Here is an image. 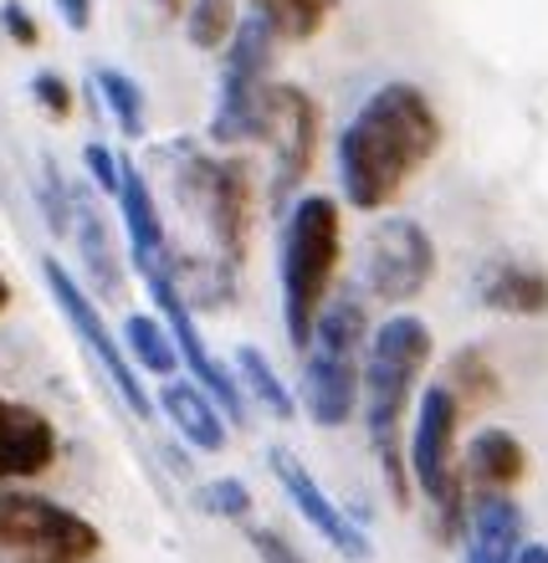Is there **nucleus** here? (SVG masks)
<instances>
[{"mask_svg": "<svg viewBox=\"0 0 548 563\" xmlns=\"http://www.w3.org/2000/svg\"><path fill=\"white\" fill-rule=\"evenodd\" d=\"M441 148V113L415 82L374 88L339 134V190L364 216L401 200L405 179Z\"/></svg>", "mask_w": 548, "mask_h": 563, "instance_id": "1", "label": "nucleus"}, {"mask_svg": "<svg viewBox=\"0 0 548 563\" xmlns=\"http://www.w3.org/2000/svg\"><path fill=\"white\" fill-rule=\"evenodd\" d=\"M430 354H436V339H430V323L415 318V312H390L385 323L370 333V349H364V426H370V451L374 466L385 476L390 503L410 507L415 482H410V456H405V416H410L415 385L426 374Z\"/></svg>", "mask_w": 548, "mask_h": 563, "instance_id": "2", "label": "nucleus"}, {"mask_svg": "<svg viewBox=\"0 0 548 563\" xmlns=\"http://www.w3.org/2000/svg\"><path fill=\"white\" fill-rule=\"evenodd\" d=\"M282 328L293 349H308L313 323L328 302V287L339 277L343 262V216L333 195H303L293 200V210L282 216Z\"/></svg>", "mask_w": 548, "mask_h": 563, "instance_id": "3", "label": "nucleus"}, {"mask_svg": "<svg viewBox=\"0 0 548 563\" xmlns=\"http://www.w3.org/2000/svg\"><path fill=\"white\" fill-rule=\"evenodd\" d=\"M364 349H370V308L354 287H343L324 302L308 339V364H303V389L297 405L308 410L318 430L349 426L364 395Z\"/></svg>", "mask_w": 548, "mask_h": 563, "instance_id": "4", "label": "nucleus"}, {"mask_svg": "<svg viewBox=\"0 0 548 563\" xmlns=\"http://www.w3.org/2000/svg\"><path fill=\"white\" fill-rule=\"evenodd\" d=\"M457 426L461 405L446 385H426L420 405H415V426L405 435V456H410V482L420 487V497L430 503V528L441 543L467 538V472L457 466Z\"/></svg>", "mask_w": 548, "mask_h": 563, "instance_id": "5", "label": "nucleus"}, {"mask_svg": "<svg viewBox=\"0 0 548 563\" xmlns=\"http://www.w3.org/2000/svg\"><path fill=\"white\" fill-rule=\"evenodd\" d=\"M169 159H175L179 200L200 210V221H206L221 262H231V267L241 272L246 246H252V210H256L252 159H241V154H231V159H210L195 139H179V144L169 148Z\"/></svg>", "mask_w": 548, "mask_h": 563, "instance_id": "6", "label": "nucleus"}, {"mask_svg": "<svg viewBox=\"0 0 548 563\" xmlns=\"http://www.w3.org/2000/svg\"><path fill=\"white\" fill-rule=\"evenodd\" d=\"M277 31L262 15H241L237 36L226 42L221 57V92H216V113H210V139L216 144H246V139H267L272 123V62H277Z\"/></svg>", "mask_w": 548, "mask_h": 563, "instance_id": "7", "label": "nucleus"}, {"mask_svg": "<svg viewBox=\"0 0 548 563\" xmlns=\"http://www.w3.org/2000/svg\"><path fill=\"white\" fill-rule=\"evenodd\" d=\"M103 533L57 497L0 482V563H98Z\"/></svg>", "mask_w": 548, "mask_h": 563, "instance_id": "8", "label": "nucleus"}, {"mask_svg": "<svg viewBox=\"0 0 548 563\" xmlns=\"http://www.w3.org/2000/svg\"><path fill=\"white\" fill-rule=\"evenodd\" d=\"M42 282H46V292H52V302H57V312L67 318V328L77 333V343H83V349L98 358V369L108 374L113 395L129 405V416H134V420L154 416V400H149V389L139 385L134 354H129V349L119 343V333L103 323V312H98V302H92L88 287H83V282H77L67 267H62L57 256H42Z\"/></svg>", "mask_w": 548, "mask_h": 563, "instance_id": "9", "label": "nucleus"}, {"mask_svg": "<svg viewBox=\"0 0 548 563\" xmlns=\"http://www.w3.org/2000/svg\"><path fill=\"white\" fill-rule=\"evenodd\" d=\"M436 277V241L410 216H390L364 241V292L385 308H405Z\"/></svg>", "mask_w": 548, "mask_h": 563, "instance_id": "10", "label": "nucleus"}, {"mask_svg": "<svg viewBox=\"0 0 548 563\" xmlns=\"http://www.w3.org/2000/svg\"><path fill=\"white\" fill-rule=\"evenodd\" d=\"M144 282H149V297H154V308H160V318L169 323V339H175L179 358H185V369H190V379L206 395H216V405H221L226 416H231V426H241L246 420V395H241L237 374L226 369L221 358L210 354V343L200 339V323H195V308L185 302V292H179V282L169 277V252L154 256V262H144Z\"/></svg>", "mask_w": 548, "mask_h": 563, "instance_id": "11", "label": "nucleus"}, {"mask_svg": "<svg viewBox=\"0 0 548 563\" xmlns=\"http://www.w3.org/2000/svg\"><path fill=\"white\" fill-rule=\"evenodd\" d=\"M318 134H324L318 103L303 88L277 82L272 88V123L262 144H272V206L282 216H287V200H293V190L308 179L313 159H318Z\"/></svg>", "mask_w": 548, "mask_h": 563, "instance_id": "12", "label": "nucleus"}, {"mask_svg": "<svg viewBox=\"0 0 548 563\" xmlns=\"http://www.w3.org/2000/svg\"><path fill=\"white\" fill-rule=\"evenodd\" d=\"M267 466L272 476H277V487L287 492V503L297 507V518L308 522L313 533L324 538L333 553H343L349 563H364L370 559V533H364V522L349 518L333 497H328L324 487H318V476L303 466V456L297 451H287V445H272L267 451Z\"/></svg>", "mask_w": 548, "mask_h": 563, "instance_id": "13", "label": "nucleus"}, {"mask_svg": "<svg viewBox=\"0 0 548 563\" xmlns=\"http://www.w3.org/2000/svg\"><path fill=\"white\" fill-rule=\"evenodd\" d=\"M62 441L52 416L36 405L0 400V482H31V476L52 472Z\"/></svg>", "mask_w": 548, "mask_h": 563, "instance_id": "14", "label": "nucleus"}, {"mask_svg": "<svg viewBox=\"0 0 548 563\" xmlns=\"http://www.w3.org/2000/svg\"><path fill=\"white\" fill-rule=\"evenodd\" d=\"M476 302L503 318H548V272L518 256H492L472 282Z\"/></svg>", "mask_w": 548, "mask_h": 563, "instance_id": "15", "label": "nucleus"}, {"mask_svg": "<svg viewBox=\"0 0 548 563\" xmlns=\"http://www.w3.org/2000/svg\"><path fill=\"white\" fill-rule=\"evenodd\" d=\"M160 416L179 430V441H190L206 456H221L231 445V416H226L216 395L195 385V379H164L160 385Z\"/></svg>", "mask_w": 548, "mask_h": 563, "instance_id": "16", "label": "nucleus"}, {"mask_svg": "<svg viewBox=\"0 0 548 563\" xmlns=\"http://www.w3.org/2000/svg\"><path fill=\"white\" fill-rule=\"evenodd\" d=\"M83 252V277H88L92 297H123V256L113 246V231H108V216L88 200V190H73V231Z\"/></svg>", "mask_w": 548, "mask_h": 563, "instance_id": "17", "label": "nucleus"}, {"mask_svg": "<svg viewBox=\"0 0 548 563\" xmlns=\"http://www.w3.org/2000/svg\"><path fill=\"white\" fill-rule=\"evenodd\" d=\"M523 507L507 492H482L467 518V559L461 563H518Z\"/></svg>", "mask_w": 548, "mask_h": 563, "instance_id": "18", "label": "nucleus"}, {"mask_svg": "<svg viewBox=\"0 0 548 563\" xmlns=\"http://www.w3.org/2000/svg\"><path fill=\"white\" fill-rule=\"evenodd\" d=\"M113 195H119V216H123V231H129V256H134V267H144V262L169 252V236H164L154 190H149L144 169H139L129 154H119V190Z\"/></svg>", "mask_w": 548, "mask_h": 563, "instance_id": "19", "label": "nucleus"}, {"mask_svg": "<svg viewBox=\"0 0 548 563\" xmlns=\"http://www.w3.org/2000/svg\"><path fill=\"white\" fill-rule=\"evenodd\" d=\"M461 472H467V482L476 492H507V487H518L523 472H528V451L503 426L476 430L472 441H467V451H461Z\"/></svg>", "mask_w": 548, "mask_h": 563, "instance_id": "20", "label": "nucleus"}, {"mask_svg": "<svg viewBox=\"0 0 548 563\" xmlns=\"http://www.w3.org/2000/svg\"><path fill=\"white\" fill-rule=\"evenodd\" d=\"M231 374H237V385H241V395L252 405H262L272 420H293L303 405H297V395H293V385H282V374L272 369V358L262 354V349H237V358H231Z\"/></svg>", "mask_w": 548, "mask_h": 563, "instance_id": "21", "label": "nucleus"}, {"mask_svg": "<svg viewBox=\"0 0 548 563\" xmlns=\"http://www.w3.org/2000/svg\"><path fill=\"white\" fill-rule=\"evenodd\" d=\"M169 277L179 282V292L190 308H226L237 297V267L231 262H210L206 256H175L169 252Z\"/></svg>", "mask_w": 548, "mask_h": 563, "instance_id": "22", "label": "nucleus"}, {"mask_svg": "<svg viewBox=\"0 0 548 563\" xmlns=\"http://www.w3.org/2000/svg\"><path fill=\"white\" fill-rule=\"evenodd\" d=\"M441 385L457 395L461 410H476V405H492L497 395H503V374H497V364L487 358V349L467 343V349H457V354H451Z\"/></svg>", "mask_w": 548, "mask_h": 563, "instance_id": "23", "label": "nucleus"}, {"mask_svg": "<svg viewBox=\"0 0 548 563\" xmlns=\"http://www.w3.org/2000/svg\"><path fill=\"white\" fill-rule=\"evenodd\" d=\"M92 88L103 98L108 119L119 123V134L129 139V144H139V139L149 134V103H144L139 77H129L123 67H98V73H92Z\"/></svg>", "mask_w": 548, "mask_h": 563, "instance_id": "24", "label": "nucleus"}, {"mask_svg": "<svg viewBox=\"0 0 548 563\" xmlns=\"http://www.w3.org/2000/svg\"><path fill=\"white\" fill-rule=\"evenodd\" d=\"M246 5L277 31V42H313L328 26L339 0H246Z\"/></svg>", "mask_w": 548, "mask_h": 563, "instance_id": "25", "label": "nucleus"}, {"mask_svg": "<svg viewBox=\"0 0 548 563\" xmlns=\"http://www.w3.org/2000/svg\"><path fill=\"white\" fill-rule=\"evenodd\" d=\"M123 349H129L149 374H160V379H175V369L185 364L175 339H169V323H164V318H149V312H129V323H123Z\"/></svg>", "mask_w": 548, "mask_h": 563, "instance_id": "26", "label": "nucleus"}, {"mask_svg": "<svg viewBox=\"0 0 548 563\" xmlns=\"http://www.w3.org/2000/svg\"><path fill=\"white\" fill-rule=\"evenodd\" d=\"M237 26H241L237 0H190L185 5V42L195 52H226Z\"/></svg>", "mask_w": 548, "mask_h": 563, "instance_id": "27", "label": "nucleus"}, {"mask_svg": "<svg viewBox=\"0 0 548 563\" xmlns=\"http://www.w3.org/2000/svg\"><path fill=\"white\" fill-rule=\"evenodd\" d=\"M195 503H200V512L206 518H226V522H252V487L246 482H237V476H216V482H206V487L195 492Z\"/></svg>", "mask_w": 548, "mask_h": 563, "instance_id": "28", "label": "nucleus"}, {"mask_svg": "<svg viewBox=\"0 0 548 563\" xmlns=\"http://www.w3.org/2000/svg\"><path fill=\"white\" fill-rule=\"evenodd\" d=\"M36 206H42L46 225H52L57 236L73 231V185L62 179V169H57L52 154H42V190H36Z\"/></svg>", "mask_w": 548, "mask_h": 563, "instance_id": "29", "label": "nucleus"}, {"mask_svg": "<svg viewBox=\"0 0 548 563\" xmlns=\"http://www.w3.org/2000/svg\"><path fill=\"white\" fill-rule=\"evenodd\" d=\"M31 98H36V108H42L52 123H67L73 119V88H67V77L62 73H36L31 77Z\"/></svg>", "mask_w": 548, "mask_h": 563, "instance_id": "30", "label": "nucleus"}, {"mask_svg": "<svg viewBox=\"0 0 548 563\" xmlns=\"http://www.w3.org/2000/svg\"><path fill=\"white\" fill-rule=\"evenodd\" d=\"M0 31H6V42H15L21 52H36V46H42V26H36V15L26 11V0H6V5H0Z\"/></svg>", "mask_w": 548, "mask_h": 563, "instance_id": "31", "label": "nucleus"}, {"mask_svg": "<svg viewBox=\"0 0 548 563\" xmlns=\"http://www.w3.org/2000/svg\"><path fill=\"white\" fill-rule=\"evenodd\" d=\"M246 543L256 549V559L262 563H308L303 559V549H293L277 528H252V522H246Z\"/></svg>", "mask_w": 548, "mask_h": 563, "instance_id": "32", "label": "nucleus"}, {"mask_svg": "<svg viewBox=\"0 0 548 563\" xmlns=\"http://www.w3.org/2000/svg\"><path fill=\"white\" fill-rule=\"evenodd\" d=\"M83 164H88V175H92V185L103 195H113L119 190V154L108 144H98V139H88V148H83Z\"/></svg>", "mask_w": 548, "mask_h": 563, "instance_id": "33", "label": "nucleus"}, {"mask_svg": "<svg viewBox=\"0 0 548 563\" xmlns=\"http://www.w3.org/2000/svg\"><path fill=\"white\" fill-rule=\"evenodd\" d=\"M57 11H62V21H67L73 31L92 26V0H57Z\"/></svg>", "mask_w": 548, "mask_h": 563, "instance_id": "34", "label": "nucleus"}, {"mask_svg": "<svg viewBox=\"0 0 548 563\" xmlns=\"http://www.w3.org/2000/svg\"><path fill=\"white\" fill-rule=\"evenodd\" d=\"M518 563H548V543H523Z\"/></svg>", "mask_w": 548, "mask_h": 563, "instance_id": "35", "label": "nucleus"}, {"mask_svg": "<svg viewBox=\"0 0 548 563\" xmlns=\"http://www.w3.org/2000/svg\"><path fill=\"white\" fill-rule=\"evenodd\" d=\"M154 5H160L164 15H185V5H190V0H154Z\"/></svg>", "mask_w": 548, "mask_h": 563, "instance_id": "36", "label": "nucleus"}, {"mask_svg": "<svg viewBox=\"0 0 548 563\" xmlns=\"http://www.w3.org/2000/svg\"><path fill=\"white\" fill-rule=\"evenodd\" d=\"M6 308H11V282L0 277V312H6Z\"/></svg>", "mask_w": 548, "mask_h": 563, "instance_id": "37", "label": "nucleus"}]
</instances>
